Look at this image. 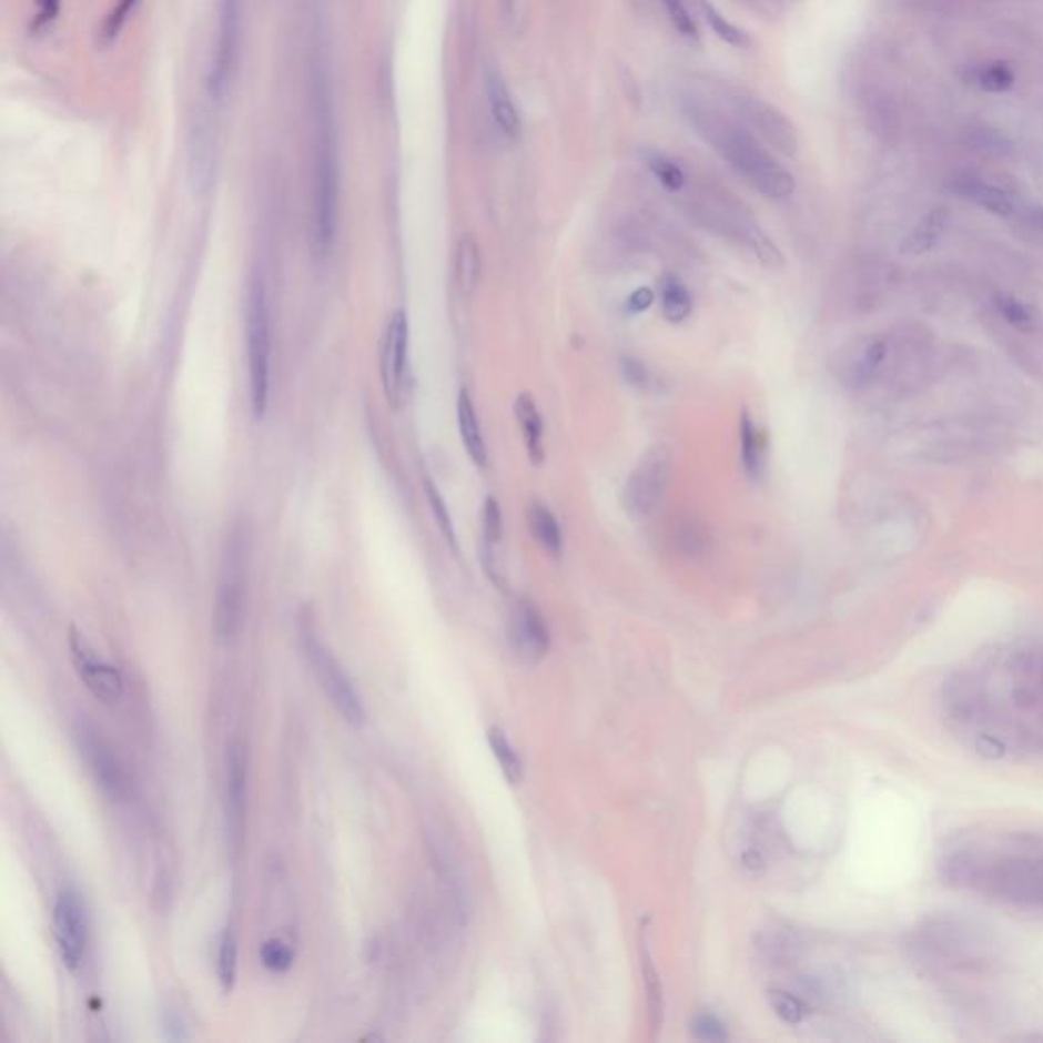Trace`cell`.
<instances>
[{
  "instance_id": "cell-1",
  "label": "cell",
  "mask_w": 1043,
  "mask_h": 1043,
  "mask_svg": "<svg viewBox=\"0 0 1043 1043\" xmlns=\"http://www.w3.org/2000/svg\"><path fill=\"white\" fill-rule=\"evenodd\" d=\"M945 882L1006 905L1043 909V838L986 833L960 840L942 858Z\"/></svg>"
},
{
  "instance_id": "cell-2",
  "label": "cell",
  "mask_w": 1043,
  "mask_h": 1043,
  "mask_svg": "<svg viewBox=\"0 0 1043 1043\" xmlns=\"http://www.w3.org/2000/svg\"><path fill=\"white\" fill-rule=\"evenodd\" d=\"M312 133V251L318 260L331 257L338 229L341 196V160L336 131L335 99L328 63L321 51H314L308 75Z\"/></svg>"
},
{
  "instance_id": "cell-3",
  "label": "cell",
  "mask_w": 1043,
  "mask_h": 1043,
  "mask_svg": "<svg viewBox=\"0 0 1043 1043\" xmlns=\"http://www.w3.org/2000/svg\"><path fill=\"white\" fill-rule=\"evenodd\" d=\"M701 133L708 138L713 150L730 163L748 184L757 188L762 196L772 200L789 199L796 192V178L777 162L769 151L760 148L757 139L736 124L701 114L697 121Z\"/></svg>"
},
{
  "instance_id": "cell-4",
  "label": "cell",
  "mask_w": 1043,
  "mask_h": 1043,
  "mask_svg": "<svg viewBox=\"0 0 1043 1043\" xmlns=\"http://www.w3.org/2000/svg\"><path fill=\"white\" fill-rule=\"evenodd\" d=\"M911 952L935 970H979L993 956V942L964 921L933 920L913 933Z\"/></svg>"
},
{
  "instance_id": "cell-5",
  "label": "cell",
  "mask_w": 1043,
  "mask_h": 1043,
  "mask_svg": "<svg viewBox=\"0 0 1043 1043\" xmlns=\"http://www.w3.org/2000/svg\"><path fill=\"white\" fill-rule=\"evenodd\" d=\"M247 355L251 411L261 421L270 404V361H272V336H270V308L263 277L251 275L247 290Z\"/></svg>"
},
{
  "instance_id": "cell-6",
  "label": "cell",
  "mask_w": 1043,
  "mask_h": 1043,
  "mask_svg": "<svg viewBox=\"0 0 1043 1043\" xmlns=\"http://www.w3.org/2000/svg\"><path fill=\"white\" fill-rule=\"evenodd\" d=\"M245 555H247V533L239 528L231 536L224 553L223 571L216 591L214 606V630L216 636L231 642L241 632L245 616Z\"/></svg>"
},
{
  "instance_id": "cell-7",
  "label": "cell",
  "mask_w": 1043,
  "mask_h": 1043,
  "mask_svg": "<svg viewBox=\"0 0 1043 1043\" xmlns=\"http://www.w3.org/2000/svg\"><path fill=\"white\" fill-rule=\"evenodd\" d=\"M302 648H304V657L308 660V667L314 672L316 681L321 683L324 693L331 699V703L335 706L336 711L341 713V718L351 726L361 728L367 716H365V708H363L360 693L355 691V685L351 681L347 671L343 669V665L316 638V634L312 632L311 628H306L302 632Z\"/></svg>"
},
{
  "instance_id": "cell-8",
  "label": "cell",
  "mask_w": 1043,
  "mask_h": 1043,
  "mask_svg": "<svg viewBox=\"0 0 1043 1043\" xmlns=\"http://www.w3.org/2000/svg\"><path fill=\"white\" fill-rule=\"evenodd\" d=\"M672 479V457L665 447L646 450L621 487V506L638 520L660 508Z\"/></svg>"
},
{
  "instance_id": "cell-9",
  "label": "cell",
  "mask_w": 1043,
  "mask_h": 1043,
  "mask_svg": "<svg viewBox=\"0 0 1043 1043\" xmlns=\"http://www.w3.org/2000/svg\"><path fill=\"white\" fill-rule=\"evenodd\" d=\"M241 27L243 0H219L216 39L206 74V90L212 102H223L235 80L236 63L241 53Z\"/></svg>"
},
{
  "instance_id": "cell-10",
  "label": "cell",
  "mask_w": 1043,
  "mask_h": 1043,
  "mask_svg": "<svg viewBox=\"0 0 1043 1043\" xmlns=\"http://www.w3.org/2000/svg\"><path fill=\"white\" fill-rule=\"evenodd\" d=\"M74 742L100 791L112 801L126 799L131 793V779L109 742L87 723L75 726Z\"/></svg>"
},
{
  "instance_id": "cell-11",
  "label": "cell",
  "mask_w": 1043,
  "mask_h": 1043,
  "mask_svg": "<svg viewBox=\"0 0 1043 1043\" xmlns=\"http://www.w3.org/2000/svg\"><path fill=\"white\" fill-rule=\"evenodd\" d=\"M53 935L65 969L78 970L87 956L88 915L74 889H62L53 903Z\"/></svg>"
},
{
  "instance_id": "cell-12",
  "label": "cell",
  "mask_w": 1043,
  "mask_h": 1043,
  "mask_svg": "<svg viewBox=\"0 0 1043 1043\" xmlns=\"http://www.w3.org/2000/svg\"><path fill=\"white\" fill-rule=\"evenodd\" d=\"M408 343H411L408 316L404 311H396L387 323L384 345H382V379H384L385 398L392 408H398L406 392Z\"/></svg>"
},
{
  "instance_id": "cell-13",
  "label": "cell",
  "mask_w": 1043,
  "mask_h": 1043,
  "mask_svg": "<svg viewBox=\"0 0 1043 1043\" xmlns=\"http://www.w3.org/2000/svg\"><path fill=\"white\" fill-rule=\"evenodd\" d=\"M70 652L74 662L75 672L87 685L88 691L102 703H114L123 696V677L112 667L111 662L99 657V652L90 646L84 634L75 628L70 630Z\"/></svg>"
},
{
  "instance_id": "cell-14",
  "label": "cell",
  "mask_w": 1043,
  "mask_h": 1043,
  "mask_svg": "<svg viewBox=\"0 0 1043 1043\" xmlns=\"http://www.w3.org/2000/svg\"><path fill=\"white\" fill-rule=\"evenodd\" d=\"M249 750L243 742H231L226 748V787H224V816L226 833L233 848L243 842L247 820Z\"/></svg>"
},
{
  "instance_id": "cell-15",
  "label": "cell",
  "mask_w": 1043,
  "mask_h": 1043,
  "mask_svg": "<svg viewBox=\"0 0 1043 1043\" xmlns=\"http://www.w3.org/2000/svg\"><path fill=\"white\" fill-rule=\"evenodd\" d=\"M509 645L526 662H538L548 652L547 621L533 601L520 599L509 616Z\"/></svg>"
},
{
  "instance_id": "cell-16",
  "label": "cell",
  "mask_w": 1043,
  "mask_h": 1043,
  "mask_svg": "<svg viewBox=\"0 0 1043 1043\" xmlns=\"http://www.w3.org/2000/svg\"><path fill=\"white\" fill-rule=\"evenodd\" d=\"M887 341L879 336L858 338L838 353L833 372L848 385H867L887 360Z\"/></svg>"
},
{
  "instance_id": "cell-17",
  "label": "cell",
  "mask_w": 1043,
  "mask_h": 1043,
  "mask_svg": "<svg viewBox=\"0 0 1043 1043\" xmlns=\"http://www.w3.org/2000/svg\"><path fill=\"white\" fill-rule=\"evenodd\" d=\"M740 111L745 112L746 121L752 124L755 131L767 139L774 150L789 158L796 155L799 145L796 129L782 112L760 99H740Z\"/></svg>"
},
{
  "instance_id": "cell-18",
  "label": "cell",
  "mask_w": 1043,
  "mask_h": 1043,
  "mask_svg": "<svg viewBox=\"0 0 1043 1043\" xmlns=\"http://www.w3.org/2000/svg\"><path fill=\"white\" fill-rule=\"evenodd\" d=\"M950 190L960 199L969 200L972 204H976V206H981L984 211L996 214V216L1009 219V216L1017 214V200H1015V196L1011 192H1006L1005 188L994 186V184L984 182L981 178H970V175L958 178L950 184Z\"/></svg>"
},
{
  "instance_id": "cell-19",
  "label": "cell",
  "mask_w": 1043,
  "mask_h": 1043,
  "mask_svg": "<svg viewBox=\"0 0 1043 1043\" xmlns=\"http://www.w3.org/2000/svg\"><path fill=\"white\" fill-rule=\"evenodd\" d=\"M216 168V138L209 121H200L190 141V182L194 190H209Z\"/></svg>"
},
{
  "instance_id": "cell-20",
  "label": "cell",
  "mask_w": 1043,
  "mask_h": 1043,
  "mask_svg": "<svg viewBox=\"0 0 1043 1043\" xmlns=\"http://www.w3.org/2000/svg\"><path fill=\"white\" fill-rule=\"evenodd\" d=\"M516 421L520 424L522 438L528 459L536 467H540L547 459V448H545V423L543 414L536 406L535 396L528 392H522L514 404Z\"/></svg>"
},
{
  "instance_id": "cell-21",
  "label": "cell",
  "mask_w": 1043,
  "mask_h": 1043,
  "mask_svg": "<svg viewBox=\"0 0 1043 1043\" xmlns=\"http://www.w3.org/2000/svg\"><path fill=\"white\" fill-rule=\"evenodd\" d=\"M485 92H487V102H489V111L494 117V123L499 126V131L508 138H518L522 126L520 114H518V109H516L502 75L497 72H487Z\"/></svg>"
},
{
  "instance_id": "cell-22",
  "label": "cell",
  "mask_w": 1043,
  "mask_h": 1043,
  "mask_svg": "<svg viewBox=\"0 0 1043 1043\" xmlns=\"http://www.w3.org/2000/svg\"><path fill=\"white\" fill-rule=\"evenodd\" d=\"M457 423H459L460 443L467 450L469 459L477 467L487 465V445H485L484 433L477 421V412L473 406L472 396L467 389H460L459 399H457Z\"/></svg>"
},
{
  "instance_id": "cell-23",
  "label": "cell",
  "mask_w": 1043,
  "mask_h": 1043,
  "mask_svg": "<svg viewBox=\"0 0 1043 1043\" xmlns=\"http://www.w3.org/2000/svg\"><path fill=\"white\" fill-rule=\"evenodd\" d=\"M528 518V528L535 536L536 543L543 547L550 557H559L563 553V533H560L559 520L543 502H533L526 509Z\"/></svg>"
},
{
  "instance_id": "cell-24",
  "label": "cell",
  "mask_w": 1043,
  "mask_h": 1043,
  "mask_svg": "<svg viewBox=\"0 0 1043 1043\" xmlns=\"http://www.w3.org/2000/svg\"><path fill=\"white\" fill-rule=\"evenodd\" d=\"M945 224H948V211L945 209H933L907 233L903 243H901V251L905 255H921V253L930 251L940 241V236L945 231Z\"/></svg>"
},
{
  "instance_id": "cell-25",
  "label": "cell",
  "mask_w": 1043,
  "mask_h": 1043,
  "mask_svg": "<svg viewBox=\"0 0 1043 1043\" xmlns=\"http://www.w3.org/2000/svg\"><path fill=\"white\" fill-rule=\"evenodd\" d=\"M962 80L984 92H1006L1015 84V72L1005 62L972 63L962 70Z\"/></svg>"
},
{
  "instance_id": "cell-26",
  "label": "cell",
  "mask_w": 1043,
  "mask_h": 1043,
  "mask_svg": "<svg viewBox=\"0 0 1043 1043\" xmlns=\"http://www.w3.org/2000/svg\"><path fill=\"white\" fill-rule=\"evenodd\" d=\"M740 459L750 479H760L764 469V441L748 411L740 414Z\"/></svg>"
},
{
  "instance_id": "cell-27",
  "label": "cell",
  "mask_w": 1043,
  "mask_h": 1043,
  "mask_svg": "<svg viewBox=\"0 0 1043 1043\" xmlns=\"http://www.w3.org/2000/svg\"><path fill=\"white\" fill-rule=\"evenodd\" d=\"M660 306L665 318L672 324H681L693 311V298L689 290L677 275L665 274L659 280Z\"/></svg>"
},
{
  "instance_id": "cell-28",
  "label": "cell",
  "mask_w": 1043,
  "mask_h": 1043,
  "mask_svg": "<svg viewBox=\"0 0 1043 1043\" xmlns=\"http://www.w3.org/2000/svg\"><path fill=\"white\" fill-rule=\"evenodd\" d=\"M455 274H457V284H459L463 296H473L479 275H482V255H479V245L475 236L465 235L457 245V260H455Z\"/></svg>"
},
{
  "instance_id": "cell-29",
  "label": "cell",
  "mask_w": 1043,
  "mask_h": 1043,
  "mask_svg": "<svg viewBox=\"0 0 1043 1043\" xmlns=\"http://www.w3.org/2000/svg\"><path fill=\"white\" fill-rule=\"evenodd\" d=\"M487 742L492 746V752H494V757H496L497 762H499V769L504 772L506 781H508L509 784H518V782L522 781V777H524V764H522L516 748L509 745L506 733L494 726V728L487 730Z\"/></svg>"
},
{
  "instance_id": "cell-30",
  "label": "cell",
  "mask_w": 1043,
  "mask_h": 1043,
  "mask_svg": "<svg viewBox=\"0 0 1043 1043\" xmlns=\"http://www.w3.org/2000/svg\"><path fill=\"white\" fill-rule=\"evenodd\" d=\"M504 536V514L496 497H487L484 504V560L487 571L494 565V550Z\"/></svg>"
},
{
  "instance_id": "cell-31",
  "label": "cell",
  "mask_w": 1043,
  "mask_h": 1043,
  "mask_svg": "<svg viewBox=\"0 0 1043 1043\" xmlns=\"http://www.w3.org/2000/svg\"><path fill=\"white\" fill-rule=\"evenodd\" d=\"M236 938L231 928L224 930L219 940V954H216V974L224 993H231L236 982Z\"/></svg>"
},
{
  "instance_id": "cell-32",
  "label": "cell",
  "mask_w": 1043,
  "mask_h": 1043,
  "mask_svg": "<svg viewBox=\"0 0 1043 1043\" xmlns=\"http://www.w3.org/2000/svg\"><path fill=\"white\" fill-rule=\"evenodd\" d=\"M138 4L139 0H117L114 2V7L107 13L99 29V43L102 48H107V45H111L112 41H117L124 26H126L129 17L135 13Z\"/></svg>"
},
{
  "instance_id": "cell-33",
  "label": "cell",
  "mask_w": 1043,
  "mask_h": 1043,
  "mask_svg": "<svg viewBox=\"0 0 1043 1043\" xmlns=\"http://www.w3.org/2000/svg\"><path fill=\"white\" fill-rule=\"evenodd\" d=\"M994 304H996L999 314L1005 318V323L1011 324L1013 328H1017L1021 333H1031V331L1037 328V314L1030 306H1025L1023 302H1019L1017 298L999 296Z\"/></svg>"
},
{
  "instance_id": "cell-34",
  "label": "cell",
  "mask_w": 1043,
  "mask_h": 1043,
  "mask_svg": "<svg viewBox=\"0 0 1043 1043\" xmlns=\"http://www.w3.org/2000/svg\"><path fill=\"white\" fill-rule=\"evenodd\" d=\"M646 165L669 192H679L685 186V172L679 163L662 153H646Z\"/></svg>"
},
{
  "instance_id": "cell-35",
  "label": "cell",
  "mask_w": 1043,
  "mask_h": 1043,
  "mask_svg": "<svg viewBox=\"0 0 1043 1043\" xmlns=\"http://www.w3.org/2000/svg\"><path fill=\"white\" fill-rule=\"evenodd\" d=\"M642 972H645L646 993H648V1009H650V1025L652 1030H660L662 1025V986L659 974L652 966L648 950L642 948Z\"/></svg>"
},
{
  "instance_id": "cell-36",
  "label": "cell",
  "mask_w": 1043,
  "mask_h": 1043,
  "mask_svg": "<svg viewBox=\"0 0 1043 1043\" xmlns=\"http://www.w3.org/2000/svg\"><path fill=\"white\" fill-rule=\"evenodd\" d=\"M701 7H703L706 21H708L709 27L713 29V33H716L721 41H726V43H730V45H736V48L750 45V39H748V36H746L742 29L732 26L723 14L718 13L708 2H701Z\"/></svg>"
},
{
  "instance_id": "cell-37",
  "label": "cell",
  "mask_w": 1043,
  "mask_h": 1043,
  "mask_svg": "<svg viewBox=\"0 0 1043 1043\" xmlns=\"http://www.w3.org/2000/svg\"><path fill=\"white\" fill-rule=\"evenodd\" d=\"M769 1003L770 1009H772L784 1023H791V1025L801 1023L803 1017L808 1015V1006L803 1005L801 999H797L796 994L784 993V991H770Z\"/></svg>"
},
{
  "instance_id": "cell-38",
  "label": "cell",
  "mask_w": 1043,
  "mask_h": 1043,
  "mask_svg": "<svg viewBox=\"0 0 1043 1043\" xmlns=\"http://www.w3.org/2000/svg\"><path fill=\"white\" fill-rule=\"evenodd\" d=\"M261 964L270 972H287L292 969L294 964V954L290 950V945L284 944L282 940L277 938H272L267 940L265 944L261 945L260 950Z\"/></svg>"
},
{
  "instance_id": "cell-39",
  "label": "cell",
  "mask_w": 1043,
  "mask_h": 1043,
  "mask_svg": "<svg viewBox=\"0 0 1043 1043\" xmlns=\"http://www.w3.org/2000/svg\"><path fill=\"white\" fill-rule=\"evenodd\" d=\"M424 489H426V496H428V502H431V508H433V514H435L436 524L441 528L443 536L447 538L448 545L457 550V536H455V528H453V520H450V514H448L447 504L443 496L438 494L433 479H424Z\"/></svg>"
},
{
  "instance_id": "cell-40",
  "label": "cell",
  "mask_w": 1043,
  "mask_h": 1043,
  "mask_svg": "<svg viewBox=\"0 0 1043 1043\" xmlns=\"http://www.w3.org/2000/svg\"><path fill=\"white\" fill-rule=\"evenodd\" d=\"M660 2L665 4V11L669 14V21L677 29V33L687 41H697L699 33H697L696 21L687 11L683 0H660Z\"/></svg>"
},
{
  "instance_id": "cell-41",
  "label": "cell",
  "mask_w": 1043,
  "mask_h": 1043,
  "mask_svg": "<svg viewBox=\"0 0 1043 1043\" xmlns=\"http://www.w3.org/2000/svg\"><path fill=\"white\" fill-rule=\"evenodd\" d=\"M691 1031H693L697 1040H701V1042H726L728 1040V1031L723 1027V1023L711 1013L697 1015L691 1021Z\"/></svg>"
},
{
  "instance_id": "cell-42",
  "label": "cell",
  "mask_w": 1043,
  "mask_h": 1043,
  "mask_svg": "<svg viewBox=\"0 0 1043 1043\" xmlns=\"http://www.w3.org/2000/svg\"><path fill=\"white\" fill-rule=\"evenodd\" d=\"M758 948L762 950V954L769 958V960H777L781 962L784 958L791 956L793 954V940H789L784 933L781 932H769L762 933L760 940H758Z\"/></svg>"
},
{
  "instance_id": "cell-43",
  "label": "cell",
  "mask_w": 1043,
  "mask_h": 1043,
  "mask_svg": "<svg viewBox=\"0 0 1043 1043\" xmlns=\"http://www.w3.org/2000/svg\"><path fill=\"white\" fill-rule=\"evenodd\" d=\"M620 372L628 384L636 385L640 389H648L650 385H655V377H652L650 369L636 357H621Z\"/></svg>"
},
{
  "instance_id": "cell-44",
  "label": "cell",
  "mask_w": 1043,
  "mask_h": 1043,
  "mask_svg": "<svg viewBox=\"0 0 1043 1043\" xmlns=\"http://www.w3.org/2000/svg\"><path fill=\"white\" fill-rule=\"evenodd\" d=\"M60 13V0H38V13L33 19V31H41L51 26V21Z\"/></svg>"
},
{
  "instance_id": "cell-45",
  "label": "cell",
  "mask_w": 1043,
  "mask_h": 1043,
  "mask_svg": "<svg viewBox=\"0 0 1043 1043\" xmlns=\"http://www.w3.org/2000/svg\"><path fill=\"white\" fill-rule=\"evenodd\" d=\"M655 304V292L650 287H638L634 290L632 294L628 296V311L632 314H640V312L648 311L650 306Z\"/></svg>"
},
{
  "instance_id": "cell-46",
  "label": "cell",
  "mask_w": 1043,
  "mask_h": 1043,
  "mask_svg": "<svg viewBox=\"0 0 1043 1043\" xmlns=\"http://www.w3.org/2000/svg\"><path fill=\"white\" fill-rule=\"evenodd\" d=\"M163 1025H165V1037L168 1040H186L188 1033L184 1021L178 1015H165Z\"/></svg>"
},
{
  "instance_id": "cell-47",
  "label": "cell",
  "mask_w": 1043,
  "mask_h": 1043,
  "mask_svg": "<svg viewBox=\"0 0 1043 1043\" xmlns=\"http://www.w3.org/2000/svg\"><path fill=\"white\" fill-rule=\"evenodd\" d=\"M1023 223L1027 224L1033 233L1043 236V209L1035 206L1023 212Z\"/></svg>"
}]
</instances>
